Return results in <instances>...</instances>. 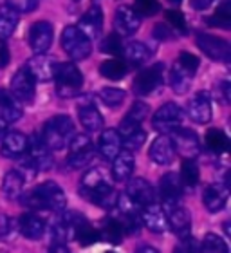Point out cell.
<instances>
[{"label": "cell", "mask_w": 231, "mask_h": 253, "mask_svg": "<svg viewBox=\"0 0 231 253\" xmlns=\"http://www.w3.org/2000/svg\"><path fill=\"white\" fill-rule=\"evenodd\" d=\"M183 183L179 179L177 174L168 172L164 174L159 181V194L163 197V203H175V201H181L183 197Z\"/></svg>", "instance_id": "26"}, {"label": "cell", "mask_w": 231, "mask_h": 253, "mask_svg": "<svg viewBox=\"0 0 231 253\" xmlns=\"http://www.w3.org/2000/svg\"><path fill=\"white\" fill-rule=\"evenodd\" d=\"M195 74H192L188 69H184L179 62H175L172 73H170V85L177 94H186L192 85V78Z\"/></svg>", "instance_id": "33"}, {"label": "cell", "mask_w": 231, "mask_h": 253, "mask_svg": "<svg viewBox=\"0 0 231 253\" xmlns=\"http://www.w3.org/2000/svg\"><path fill=\"white\" fill-rule=\"evenodd\" d=\"M170 141L173 145V150L181 154L184 159H193L195 156H199L200 152V141L199 136L195 134L192 128H183L179 126L172 132Z\"/></svg>", "instance_id": "9"}, {"label": "cell", "mask_w": 231, "mask_h": 253, "mask_svg": "<svg viewBox=\"0 0 231 253\" xmlns=\"http://www.w3.org/2000/svg\"><path fill=\"white\" fill-rule=\"evenodd\" d=\"M0 118L5 123H15L22 118L20 101L5 89H0Z\"/></svg>", "instance_id": "29"}, {"label": "cell", "mask_w": 231, "mask_h": 253, "mask_svg": "<svg viewBox=\"0 0 231 253\" xmlns=\"http://www.w3.org/2000/svg\"><path fill=\"white\" fill-rule=\"evenodd\" d=\"M5 128H7V123H5L4 120L0 118V137H2L5 134Z\"/></svg>", "instance_id": "53"}, {"label": "cell", "mask_w": 231, "mask_h": 253, "mask_svg": "<svg viewBox=\"0 0 231 253\" xmlns=\"http://www.w3.org/2000/svg\"><path fill=\"white\" fill-rule=\"evenodd\" d=\"M100 100L109 107H119L123 101H125V90L116 89V87H103V89L98 92Z\"/></svg>", "instance_id": "41"}, {"label": "cell", "mask_w": 231, "mask_h": 253, "mask_svg": "<svg viewBox=\"0 0 231 253\" xmlns=\"http://www.w3.org/2000/svg\"><path fill=\"white\" fill-rule=\"evenodd\" d=\"M170 4H173V5H177V4H181V2H183V0H168Z\"/></svg>", "instance_id": "56"}, {"label": "cell", "mask_w": 231, "mask_h": 253, "mask_svg": "<svg viewBox=\"0 0 231 253\" xmlns=\"http://www.w3.org/2000/svg\"><path fill=\"white\" fill-rule=\"evenodd\" d=\"M154 37L157 40H170L173 37V31L166 27V24H155L154 26Z\"/></svg>", "instance_id": "49"}, {"label": "cell", "mask_w": 231, "mask_h": 253, "mask_svg": "<svg viewBox=\"0 0 231 253\" xmlns=\"http://www.w3.org/2000/svg\"><path fill=\"white\" fill-rule=\"evenodd\" d=\"M27 161L31 163L35 170H49L53 167V156L49 152V148L45 147V143L42 141L40 136H33L31 139H27Z\"/></svg>", "instance_id": "13"}, {"label": "cell", "mask_w": 231, "mask_h": 253, "mask_svg": "<svg viewBox=\"0 0 231 253\" xmlns=\"http://www.w3.org/2000/svg\"><path fill=\"white\" fill-rule=\"evenodd\" d=\"M186 112L188 116L193 120L195 123H210L211 120V101L208 92H197L190 98L188 105H186Z\"/></svg>", "instance_id": "17"}, {"label": "cell", "mask_w": 231, "mask_h": 253, "mask_svg": "<svg viewBox=\"0 0 231 253\" xmlns=\"http://www.w3.org/2000/svg\"><path fill=\"white\" fill-rule=\"evenodd\" d=\"M150 159L157 165H170L173 161V156H175V150H173V145L170 141L168 136H159L154 139V143L150 145Z\"/></svg>", "instance_id": "28"}, {"label": "cell", "mask_w": 231, "mask_h": 253, "mask_svg": "<svg viewBox=\"0 0 231 253\" xmlns=\"http://www.w3.org/2000/svg\"><path fill=\"white\" fill-rule=\"evenodd\" d=\"M79 194L85 201H89L92 205L112 210L116 206L117 195L112 185L105 179V175L100 170H89L87 174L81 177V185H79Z\"/></svg>", "instance_id": "1"}, {"label": "cell", "mask_w": 231, "mask_h": 253, "mask_svg": "<svg viewBox=\"0 0 231 253\" xmlns=\"http://www.w3.org/2000/svg\"><path fill=\"white\" fill-rule=\"evenodd\" d=\"M35 92H37V80L29 73L27 67L18 69L13 78H11V94L15 96L18 101H29L35 100Z\"/></svg>", "instance_id": "11"}, {"label": "cell", "mask_w": 231, "mask_h": 253, "mask_svg": "<svg viewBox=\"0 0 231 253\" xmlns=\"http://www.w3.org/2000/svg\"><path fill=\"white\" fill-rule=\"evenodd\" d=\"M24 181H26V177L20 170H9L4 175L2 190L7 195V199H20V195L24 194Z\"/></svg>", "instance_id": "31"}, {"label": "cell", "mask_w": 231, "mask_h": 253, "mask_svg": "<svg viewBox=\"0 0 231 253\" xmlns=\"http://www.w3.org/2000/svg\"><path fill=\"white\" fill-rule=\"evenodd\" d=\"M18 26V16L11 7L0 5V40L9 38Z\"/></svg>", "instance_id": "35"}, {"label": "cell", "mask_w": 231, "mask_h": 253, "mask_svg": "<svg viewBox=\"0 0 231 253\" xmlns=\"http://www.w3.org/2000/svg\"><path fill=\"white\" fill-rule=\"evenodd\" d=\"M27 148V136L22 132H7L2 136V143H0V156H4L7 159H20L22 156H26Z\"/></svg>", "instance_id": "16"}, {"label": "cell", "mask_w": 231, "mask_h": 253, "mask_svg": "<svg viewBox=\"0 0 231 253\" xmlns=\"http://www.w3.org/2000/svg\"><path fill=\"white\" fill-rule=\"evenodd\" d=\"M74 134V125L73 120L69 116H54L51 120L45 122L42 128V141L45 143V147L49 150H62L67 141L71 139V136Z\"/></svg>", "instance_id": "3"}, {"label": "cell", "mask_w": 231, "mask_h": 253, "mask_svg": "<svg viewBox=\"0 0 231 253\" xmlns=\"http://www.w3.org/2000/svg\"><path fill=\"white\" fill-rule=\"evenodd\" d=\"M123 235H125V230H123L121 222L117 221L114 215H109L105 221L101 222V228H100L101 241H107V243H112V244H119Z\"/></svg>", "instance_id": "34"}, {"label": "cell", "mask_w": 231, "mask_h": 253, "mask_svg": "<svg viewBox=\"0 0 231 253\" xmlns=\"http://www.w3.org/2000/svg\"><path fill=\"white\" fill-rule=\"evenodd\" d=\"M163 74L164 63L161 62L147 67L134 80V92L139 96H150L154 92L161 90V87H163Z\"/></svg>", "instance_id": "7"}, {"label": "cell", "mask_w": 231, "mask_h": 253, "mask_svg": "<svg viewBox=\"0 0 231 253\" xmlns=\"http://www.w3.org/2000/svg\"><path fill=\"white\" fill-rule=\"evenodd\" d=\"M126 195L130 197L137 206H147L150 203H155V190L154 186L148 183L147 179H141V177H137V179H132L126 186Z\"/></svg>", "instance_id": "21"}, {"label": "cell", "mask_w": 231, "mask_h": 253, "mask_svg": "<svg viewBox=\"0 0 231 253\" xmlns=\"http://www.w3.org/2000/svg\"><path fill=\"white\" fill-rule=\"evenodd\" d=\"M164 208H166V210H164V215H166L168 226L172 228L181 239L186 237L190 233V226H192L190 211L186 210L179 201H175V203H164Z\"/></svg>", "instance_id": "12"}, {"label": "cell", "mask_w": 231, "mask_h": 253, "mask_svg": "<svg viewBox=\"0 0 231 253\" xmlns=\"http://www.w3.org/2000/svg\"><path fill=\"white\" fill-rule=\"evenodd\" d=\"M213 2H215V0H192V7L197 11H204V9H208Z\"/></svg>", "instance_id": "51"}, {"label": "cell", "mask_w": 231, "mask_h": 253, "mask_svg": "<svg viewBox=\"0 0 231 253\" xmlns=\"http://www.w3.org/2000/svg\"><path fill=\"white\" fill-rule=\"evenodd\" d=\"M219 87H221L222 100H224V103H228V101H230V84H228V82H222Z\"/></svg>", "instance_id": "52"}, {"label": "cell", "mask_w": 231, "mask_h": 253, "mask_svg": "<svg viewBox=\"0 0 231 253\" xmlns=\"http://www.w3.org/2000/svg\"><path fill=\"white\" fill-rule=\"evenodd\" d=\"M200 250L208 253H228L230 248L228 244L224 243V239H221L215 233H206L204 239H202V244H200Z\"/></svg>", "instance_id": "40"}, {"label": "cell", "mask_w": 231, "mask_h": 253, "mask_svg": "<svg viewBox=\"0 0 231 253\" xmlns=\"http://www.w3.org/2000/svg\"><path fill=\"white\" fill-rule=\"evenodd\" d=\"M62 47L71 60H85L92 51L90 40L79 31L78 26H67L62 33Z\"/></svg>", "instance_id": "5"}, {"label": "cell", "mask_w": 231, "mask_h": 253, "mask_svg": "<svg viewBox=\"0 0 231 253\" xmlns=\"http://www.w3.org/2000/svg\"><path fill=\"white\" fill-rule=\"evenodd\" d=\"M20 197L24 206L31 210H51L60 213L67 206V197L63 194L62 186H58L53 181H45Z\"/></svg>", "instance_id": "2"}, {"label": "cell", "mask_w": 231, "mask_h": 253, "mask_svg": "<svg viewBox=\"0 0 231 253\" xmlns=\"http://www.w3.org/2000/svg\"><path fill=\"white\" fill-rule=\"evenodd\" d=\"M78 118L85 130H89V132L100 130L101 125H103V116H101V112L98 111L94 105H87V103H85V105H79Z\"/></svg>", "instance_id": "32"}, {"label": "cell", "mask_w": 231, "mask_h": 253, "mask_svg": "<svg viewBox=\"0 0 231 253\" xmlns=\"http://www.w3.org/2000/svg\"><path fill=\"white\" fill-rule=\"evenodd\" d=\"M177 62L183 65L184 69H188L190 73L192 74H195L197 73V69H199V58L195 56V54H192V53H188V51H183V53L179 54V58H177Z\"/></svg>", "instance_id": "47"}, {"label": "cell", "mask_w": 231, "mask_h": 253, "mask_svg": "<svg viewBox=\"0 0 231 253\" xmlns=\"http://www.w3.org/2000/svg\"><path fill=\"white\" fill-rule=\"evenodd\" d=\"M121 56H125V60L130 63L132 67H137V65H143V63H147L150 60L152 51L143 42H130L123 45V54Z\"/></svg>", "instance_id": "30"}, {"label": "cell", "mask_w": 231, "mask_h": 253, "mask_svg": "<svg viewBox=\"0 0 231 253\" xmlns=\"http://www.w3.org/2000/svg\"><path fill=\"white\" fill-rule=\"evenodd\" d=\"M206 24L211 27L230 29L231 27V0H222V4L217 7V13L206 18Z\"/></svg>", "instance_id": "36"}, {"label": "cell", "mask_w": 231, "mask_h": 253, "mask_svg": "<svg viewBox=\"0 0 231 253\" xmlns=\"http://www.w3.org/2000/svg\"><path fill=\"white\" fill-rule=\"evenodd\" d=\"M148 109L150 107L147 103H143V101H136L134 105H132L130 112L123 118V122L119 125V136H126V134H130V132L137 130V128H141V123L145 122V118L148 116Z\"/></svg>", "instance_id": "24"}, {"label": "cell", "mask_w": 231, "mask_h": 253, "mask_svg": "<svg viewBox=\"0 0 231 253\" xmlns=\"http://www.w3.org/2000/svg\"><path fill=\"white\" fill-rule=\"evenodd\" d=\"M164 18H166V22H168L170 26H172L173 29H177L181 35H186V33H188L186 18H184V15L181 13V11H177V9L164 11Z\"/></svg>", "instance_id": "44"}, {"label": "cell", "mask_w": 231, "mask_h": 253, "mask_svg": "<svg viewBox=\"0 0 231 253\" xmlns=\"http://www.w3.org/2000/svg\"><path fill=\"white\" fill-rule=\"evenodd\" d=\"M26 67L29 69V73L35 76L37 82H51L54 74V67H56V62L53 58H49L47 54H37L33 56L29 62L26 63Z\"/></svg>", "instance_id": "23"}, {"label": "cell", "mask_w": 231, "mask_h": 253, "mask_svg": "<svg viewBox=\"0 0 231 253\" xmlns=\"http://www.w3.org/2000/svg\"><path fill=\"white\" fill-rule=\"evenodd\" d=\"M53 80L56 82V94L62 96V98L78 94V90L83 85V76L73 62L56 63Z\"/></svg>", "instance_id": "4"}, {"label": "cell", "mask_w": 231, "mask_h": 253, "mask_svg": "<svg viewBox=\"0 0 231 253\" xmlns=\"http://www.w3.org/2000/svg\"><path fill=\"white\" fill-rule=\"evenodd\" d=\"M141 26V16L134 7L130 5H119L114 15V27L117 35L123 37H130L139 29Z\"/></svg>", "instance_id": "15"}, {"label": "cell", "mask_w": 231, "mask_h": 253, "mask_svg": "<svg viewBox=\"0 0 231 253\" xmlns=\"http://www.w3.org/2000/svg\"><path fill=\"white\" fill-rule=\"evenodd\" d=\"M15 232V224L11 221L9 217L4 215V213H0V241H5V239H9Z\"/></svg>", "instance_id": "48"}, {"label": "cell", "mask_w": 231, "mask_h": 253, "mask_svg": "<svg viewBox=\"0 0 231 253\" xmlns=\"http://www.w3.org/2000/svg\"><path fill=\"white\" fill-rule=\"evenodd\" d=\"M18 230L26 239L38 241L45 233V221L40 219L38 215H35V213H24L18 219Z\"/></svg>", "instance_id": "27"}, {"label": "cell", "mask_w": 231, "mask_h": 253, "mask_svg": "<svg viewBox=\"0 0 231 253\" xmlns=\"http://www.w3.org/2000/svg\"><path fill=\"white\" fill-rule=\"evenodd\" d=\"M79 31L83 33L85 37L92 40V38H98L101 35V29H103V9L100 5H92L87 9L81 18H79Z\"/></svg>", "instance_id": "20"}, {"label": "cell", "mask_w": 231, "mask_h": 253, "mask_svg": "<svg viewBox=\"0 0 231 253\" xmlns=\"http://www.w3.org/2000/svg\"><path fill=\"white\" fill-rule=\"evenodd\" d=\"M206 145L210 148L211 152L215 154H224L230 150V139L221 128H210V130L206 132Z\"/></svg>", "instance_id": "37"}, {"label": "cell", "mask_w": 231, "mask_h": 253, "mask_svg": "<svg viewBox=\"0 0 231 253\" xmlns=\"http://www.w3.org/2000/svg\"><path fill=\"white\" fill-rule=\"evenodd\" d=\"M100 51L101 53L112 54V56H121L123 54V42L117 33H112L109 37H105L100 42Z\"/></svg>", "instance_id": "42"}, {"label": "cell", "mask_w": 231, "mask_h": 253, "mask_svg": "<svg viewBox=\"0 0 231 253\" xmlns=\"http://www.w3.org/2000/svg\"><path fill=\"white\" fill-rule=\"evenodd\" d=\"M137 252H152V253H159L155 248H150V246H139L137 248Z\"/></svg>", "instance_id": "54"}, {"label": "cell", "mask_w": 231, "mask_h": 253, "mask_svg": "<svg viewBox=\"0 0 231 253\" xmlns=\"http://www.w3.org/2000/svg\"><path fill=\"white\" fill-rule=\"evenodd\" d=\"M136 2V11H139L145 16H152L159 11V0H134Z\"/></svg>", "instance_id": "46"}, {"label": "cell", "mask_w": 231, "mask_h": 253, "mask_svg": "<svg viewBox=\"0 0 231 253\" xmlns=\"http://www.w3.org/2000/svg\"><path fill=\"white\" fill-rule=\"evenodd\" d=\"M9 49H7V45H5L4 40H0V69H5L7 65H9Z\"/></svg>", "instance_id": "50"}, {"label": "cell", "mask_w": 231, "mask_h": 253, "mask_svg": "<svg viewBox=\"0 0 231 253\" xmlns=\"http://www.w3.org/2000/svg\"><path fill=\"white\" fill-rule=\"evenodd\" d=\"M199 179L200 172L197 163H195L193 159H184L183 167H181V183H183V186L193 190L195 186L199 185Z\"/></svg>", "instance_id": "38"}, {"label": "cell", "mask_w": 231, "mask_h": 253, "mask_svg": "<svg viewBox=\"0 0 231 253\" xmlns=\"http://www.w3.org/2000/svg\"><path fill=\"white\" fill-rule=\"evenodd\" d=\"M228 197H230V190H228V185H224V183H211V185L206 186L204 194H202L204 206L211 213L221 211L226 206Z\"/></svg>", "instance_id": "19"}, {"label": "cell", "mask_w": 231, "mask_h": 253, "mask_svg": "<svg viewBox=\"0 0 231 253\" xmlns=\"http://www.w3.org/2000/svg\"><path fill=\"white\" fill-rule=\"evenodd\" d=\"M183 118H184L183 109L177 103L170 101V103H164V105H161L155 111V114L152 118V125L161 134H172L175 128L181 126Z\"/></svg>", "instance_id": "8"}, {"label": "cell", "mask_w": 231, "mask_h": 253, "mask_svg": "<svg viewBox=\"0 0 231 253\" xmlns=\"http://www.w3.org/2000/svg\"><path fill=\"white\" fill-rule=\"evenodd\" d=\"M197 45L208 58L215 60V62H224L228 63L231 60V45L219 37L213 35H206V33H199L197 35Z\"/></svg>", "instance_id": "10"}, {"label": "cell", "mask_w": 231, "mask_h": 253, "mask_svg": "<svg viewBox=\"0 0 231 253\" xmlns=\"http://www.w3.org/2000/svg\"><path fill=\"white\" fill-rule=\"evenodd\" d=\"M224 232H226V235H228V237H230V235H231V228H230V222H224Z\"/></svg>", "instance_id": "55"}, {"label": "cell", "mask_w": 231, "mask_h": 253, "mask_svg": "<svg viewBox=\"0 0 231 253\" xmlns=\"http://www.w3.org/2000/svg\"><path fill=\"white\" fill-rule=\"evenodd\" d=\"M123 143H121L119 132L116 128H107V130L101 132L100 141H98V150H100V156L107 161H112L116 158V154L119 152Z\"/></svg>", "instance_id": "25"}, {"label": "cell", "mask_w": 231, "mask_h": 253, "mask_svg": "<svg viewBox=\"0 0 231 253\" xmlns=\"http://www.w3.org/2000/svg\"><path fill=\"white\" fill-rule=\"evenodd\" d=\"M141 222L152 233H163V232H166V228H168L164 210L157 205V203H150V205L143 206L141 208Z\"/></svg>", "instance_id": "18"}, {"label": "cell", "mask_w": 231, "mask_h": 253, "mask_svg": "<svg viewBox=\"0 0 231 253\" xmlns=\"http://www.w3.org/2000/svg\"><path fill=\"white\" fill-rule=\"evenodd\" d=\"M54 29L53 26L45 20L35 22L29 31V45L35 51V54H43L47 53L51 43H53Z\"/></svg>", "instance_id": "14"}, {"label": "cell", "mask_w": 231, "mask_h": 253, "mask_svg": "<svg viewBox=\"0 0 231 253\" xmlns=\"http://www.w3.org/2000/svg\"><path fill=\"white\" fill-rule=\"evenodd\" d=\"M5 4L15 13H31L38 7V0H5Z\"/></svg>", "instance_id": "45"}, {"label": "cell", "mask_w": 231, "mask_h": 253, "mask_svg": "<svg viewBox=\"0 0 231 253\" xmlns=\"http://www.w3.org/2000/svg\"><path fill=\"white\" fill-rule=\"evenodd\" d=\"M126 65L121 60H105V62L100 63V74L105 76L107 80H121L125 78L126 74Z\"/></svg>", "instance_id": "39"}, {"label": "cell", "mask_w": 231, "mask_h": 253, "mask_svg": "<svg viewBox=\"0 0 231 253\" xmlns=\"http://www.w3.org/2000/svg\"><path fill=\"white\" fill-rule=\"evenodd\" d=\"M147 141V132L143 130V128H137V130L130 132V134H126V136L121 137V143L125 145V148H128L130 152L134 150H139V148L145 145Z\"/></svg>", "instance_id": "43"}, {"label": "cell", "mask_w": 231, "mask_h": 253, "mask_svg": "<svg viewBox=\"0 0 231 253\" xmlns=\"http://www.w3.org/2000/svg\"><path fill=\"white\" fill-rule=\"evenodd\" d=\"M134 167H136L134 154H132L128 148L119 150V152L116 154V158L112 159V177H114L117 183L128 181L132 172H134Z\"/></svg>", "instance_id": "22"}, {"label": "cell", "mask_w": 231, "mask_h": 253, "mask_svg": "<svg viewBox=\"0 0 231 253\" xmlns=\"http://www.w3.org/2000/svg\"><path fill=\"white\" fill-rule=\"evenodd\" d=\"M92 158H94V147L89 137L85 134H76L74 137H71L67 156V163L71 169H85L92 161Z\"/></svg>", "instance_id": "6"}]
</instances>
